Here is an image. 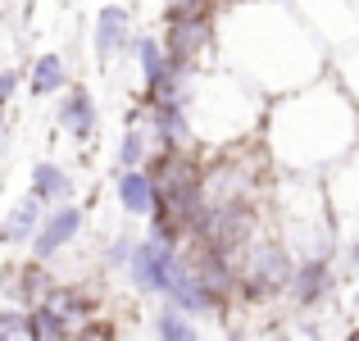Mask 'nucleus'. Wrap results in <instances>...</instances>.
<instances>
[{
	"label": "nucleus",
	"mask_w": 359,
	"mask_h": 341,
	"mask_svg": "<svg viewBox=\"0 0 359 341\" xmlns=\"http://www.w3.org/2000/svg\"><path fill=\"white\" fill-rule=\"evenodd\" d=\"M46 219V201L36 192H27L23 201L14 205V210L0 219V246H32V236H36V227H41Z\"/></svg>",
	"instance_id": "obj_15"
},
{
	"label": "nucleus",
	"mask_w": 359,
	"mask_h": 341,
	"mask_svg": "<svg viewBox=\"0 0 359 341\" xmlns=\"http://www.w3.org/2000/svg\"><path fill=\"white\" fill-rule=\"evenodd\" d=\"M50 287H55V278H50V269H46V260H32V264L18 269V300H23V305L46 300V296H50Z\"/></svg>",
	"instance_id": "obj_21"
},
{
	"label": "nucleus",
	"mask_w": 359,
	"mask_h": 341,
	"mask_svg": "<svg viewBox=\"0 0 359 341\" xmlns=\"http://www.w3.org/2000/svg\"><path fill=\"white\" fill-rule=\"evenodd\" d=\"M219 64L273 100L323 78L332 55L291 0H228L219 5Z\"/></svg>",
	"instance_id": "obj_1"
},
{
	"label": "nucleus",
	"mask_w": 359,
	"mask_h": 341,
	"mask_svg": "<svg viewBox=\"0 0 359 341\" xmlns=\"http://www.w3.org/2000/svg\"><path fill=\"white\" fill-rule=\"evenodd\" d=\"M291 5L300 9L309 32L327 46V55L359 41V5L355 0H291Z\"/></svg>",
	"instance_id": "obj_6"
},
{
	"label": "nucleus",
	"mask_w": 359,
	"mask_h": 341,
	"mask_svg": "<svg viewBox=\"0 0 359 341\" xmlns=\"http://www.w3.org/2000/svg\"><path fill=\"white\" fill-rule=\"evenodd\" d=\"M259 141L278 173L323 178L359 150V105L327 69L323 78L269 100Z\"/></svg>",
	"instance_id": "obj_2"
},
{
	"label": "nucleus",
	"mask_w": 359,
	"mask_h": 341,
	"mask_svg": "<svg viewBox=\"0 0 359 341\" xmlns=\"http://www.w3.org/2000/svg\"><path fill=\"white\" fill-rule=\"evenodd\" d=\"M18 87H23V69H14V64H0V114H5L9 100L18 96Z\"/></svg>",
	"instance_id": "obj_25"
},
{
	"label": "nucleus",
	"mask_w": 359,
	"mask_h": 341,
	"mask_svg": "<svg viewBox=\"0 0 359 341\" xmlns=\"http://www.w3.org/2000/svg\"><path fill=\"white\" fill-rule=\"evenodd\" d=\"M46 305H55L64 319H69V328H73V337L82 333V323H87L91 314H96V300H91V291H82V287H73V282H55L50 287V296H46Z\"/></svg>",
	"instance_id": "obj_18"
},
{
	"label": "nucleus",
	"mask_w": 359,
	"mask_h": 341,
	"mask_svg": "<svg viewBox=\"0 0 359 341\" xmlns=\"http://www.w3.org/2000/svg\"><path fill=\"white\" fill-rule=\"evenodd\" d=\"M27 319H32V341H69L73 337L69 319H64L55 305H46V300L27 305Z\"/></svg>",
	"instance_id": "obj_20"
},
{
	"label": "nucleus",
	"mask_w": 359,
	"mask_h": 341,
	"mask_svg": "<svg viewBox=\"0 0 359 341\" xmlns=\"http://www.w3.org/2000/svg\"><path fill=\"white\" fill-rule=\"evenodd\" d=\"M132 9L109 0L105 9H96V23H91V51H96V64L100 69H114L118 55H128L132 46Z\"/></svg>",
	"instance_id": "obj_12"
},
{
	"label": "nucleus",
	"mask_w": 359,
	"mask_h": 341,
	"mask_svg": "<svg viewBox=\"0 0 359 341\" xmlns=\"http://www.w3.org/2000/svg\"><path fill=\"white\" fill-rule=\"evenodd\" d=\"M291 269H296V250L278 227H259L237 255V305H269V300L287 296Z\"/></svg>",
	"instance_id": "obj_4"
},
{
	"label": "nucleus",
	"mask_w": 359,
	"mask_h": 341,
	"mask_svg": "<svg viewBox=\"0 0 359 341\" xmlns=\"http://www.w3.org/2000/svg\"><path fill=\"white\" fill-rule=\"evenodd\" d=\"M0 337L5 341H32V319H27V305H0Z\"/></svg>",
	"instance_id": "obj_23"
},
{
	"label": "nucleus",
	"mask_w": 359,
	"mask_h": 341,
	"mask_svg": "<svg viewBox=\"0 0 359 341\" xmlns=\"http://www.w3.org/2000/svg\"><path fill=\"white\" fill-rule=\"evenodd\" d=\"M182 100H187V114H191V132L201 150H223V146L259 137L264 109H269V96L219 60L187 78Z\"/></svg>",
	"instance_id": "obj_3"
},
{
	"label": "nucleus",
	"mask_w": 359,
	"mask_h": 341,
	"mask_svg": "<svg viewBox=\"0 0 359 341\" xmlns=\"http://www.w3.org/2000/svg\"><path fill=\"white\" fill-rule=\"evenodd\" d=\"M150 155H155V132H150V123H146V100H141V109H132L128 123H123L114 168H146Z\"/></svg>",
	"instance_id": "obj_14"
},
{
	"label": "nucleus",
	"mask_w": 359,
	"mask_h": 341,
	"mask_svg": "<svg viewBox=\"0 0 359 341\" xmlns=\"http://www.w3.org/2000/svg\"><path fill=\"white\" fill-rule=\"evenodd\" d=\"M82 227H87V214H82V205H69V201H60V205H46V219L41 227H36V236H32V260H60L64 250H69L73 241L82 236Z\"/></svg>",
	"instance_id": "obj_8"
},
{
	"label": "nucleus",
	"mask_w": 359,
	"mask_h": 341,
	"mask_svg": "<svg viewBox=\"0 0 359 341\" xmlns=\"http://www.w3.org/2000/svg\"><path fill=\"white\" fill-rule=\"evenodd\" d=\"M114 201H118V210L128 214V219H150V210H155V201H159L155 173H150V168H118Z\"/></svg>",
	"instance_id": "obj_13"
},
{
	"label": "nucleus",
	"mask_w": 359,
	"mask_h": 341,
	"mask_svg": "<svg viewBox=\"0 0 359 341\" xmlns=\"http://www.w3.org/2000/svg\"><path fill=\"white\" fill-rule=\"evenodd\" d=\"M177 250H182V241H168V236H159V232L137 236L123 278L132 282V291H137V296L164 300L168 296V282H173V269H177Z\"/></svg>",
	"instance_id": "obj_5"
},
{
	"label": "nucleus",
	"mask_w": 359,
	"mask_h": 341,
	"mask_svg": "<svg viewBox=\"0 0 359 341\" xmlns=\"http://www.w3.org/2000/svg\"><path fill=\"white\" fill-rule=\"evenodd\" d=\"M64 87H69V64H64V55L41 51L32 60V69H27V91H32L36 100H46V96H60Z\"/></svg>",
	"instance_id": "obj_16"
},
{
	"label": "nucleus",
	"mask_w": 359,
	"mask_h": 341,
	"mask_svg": "<svg viewBox=\"0 0 359 341\" xmlns=\"http://www.w3.org/2000/svg\"><path fill=\"white\" fill-rule=\"evenodd\" d=\"M146 123H150V132H155V150H191L196 146L191 114H187L182 96H150L146 100Z\"/></svg>",
	"instance_id": "obj_9"
},
{
	"label": "nucleus",
	"mask_w": 359,
	"mask_h": 341,
	"mask_svg": "<svg viewBox=\"0 0 359 341\" xmlns=\"http://www.w3.org/2000/svg\"><path fill=\"white\" fill-rule=\"evenodd\" d=\"M27 192H36L46 205H60V201H69V196H73V173L60 164V159H36Z\"/></svg>",
	"instance_id": "obj_17"
},
{
	"label": "nucleus",
	"mask_w": 359,
	"mask_h": 341,
	"mask_svg": "<svg viewBox=\"0 0 359 341\" xmlns=\"http://www.w3.org/2000/svg\"><path fill=\"white\" fill-rule=\"evenodd\" d=\"M150 333H155L159 341H196L201 337V319H191L182 305L164 300V305L150 314Z\"/></svg>",
	"instance_id": "obj_19"
},
{
	"label": "nucleus",
	"mask_w": 359,
	"mask_h": 341,
	"mask_svg": "<svg viewBox=\"0 0 359 341\" xmlns=\"http://www.w3.org/2000/svg\"><path fill=\"white\" fill-rule=\"evenodd\" d=\"M132 246H137V236H132V232H114V241L105 246L100 269H105V273H123V269H128V260H132Z\"/></svg>",
	"instance_id": "obj_24"
},
{
	"label": "nucleus",
	"mask_w": 359,
	"mask_h": 341,
	"mask_svg": "<svg viewBox=\"0 0 359 341\" xmlns=\"http://www.w3.org/2000/svg\"><path fill=\"white\" fill-rule=\"evenodd\" d=\"M337 296V273H332V260L323 255H300L296 269H291V282H287V305L296 309H323L327 300Z\"/></svg>",
	"instance_id": "obj_7"
},
{
	"label": "nucleus",
	"mask_w": 359,
	"mask_h": 341,
	"mask_svg": "<svg viewBox=\"0 0 359 341\" xmlns=\"http://www.w3.org/2000/svg\"><path fill=\"white\" fill-rule=\"evenodd\" d=\"M341 255H346V269L351 273H359V227L351 236H346V246H341Z\"/></svg>",
	"instance_id": "obj_26"
},
{
	"label": "nucleus",
	"mask_w": 359,
	"mask_h": 341,
	"mask_svg": "<svg viewBox=\"0 0 359 341\" xmlns=\"http://www.w3.org/2000/svg\"><path fill=\"white\" fill-rule=\"evenodd\" d=\"M323 192H327V210H332L341 236H351L359 227V150L351 159H341L337 168L323 173Z\"/></svg>",
	"instance_id": "obj_11"
},
{
	"label": "nucleus",
	"mask_w": 359,
	"mask_h": 341,
	"mask_svg": "<svg viewBox=\"0 0 359 341\" xmlns=\"http://www.w3.org/2000/svg\"><path fill=\"white\" fill-rule=\"evenodd\" d=\"M355 5H359V0H355Z\"/></svg>",
	"instance_id": "obj_27"
},
{
	"label": "nucleus",
	"mask_w": 359,
	"mask_h": 341,
	"mask_svg": "<svg viewBox=\"0 0 359 341\" xmlns=\"http://www.w3.org/2000/svg\"><path fill=\"white\" fill-rule=\"evenodd\" d=\"M55 123H60V132H64L69 141L91 146V141H96V132H100V109H96L91 87L69 82V87L60 91V100H55Z\"/></svg>",
	"instance_id": "obj_10"
},
{
	"label": "nucleus",
	"mask_w": 359,
	"mask_h": 341,
	"mask_svg": "<svg viewBox=\"0 0 359 341\" xmlns=\"http://www.w3.org/2000/svg\"><path fill=\"white\" fill-rule=\"evenodd\" d=\"M332 73H337V82H341V87L351 91V100L359 105V41L332 55Z\"/></svg>",
	"instance_id": "obj_22"
}]
</instances>
